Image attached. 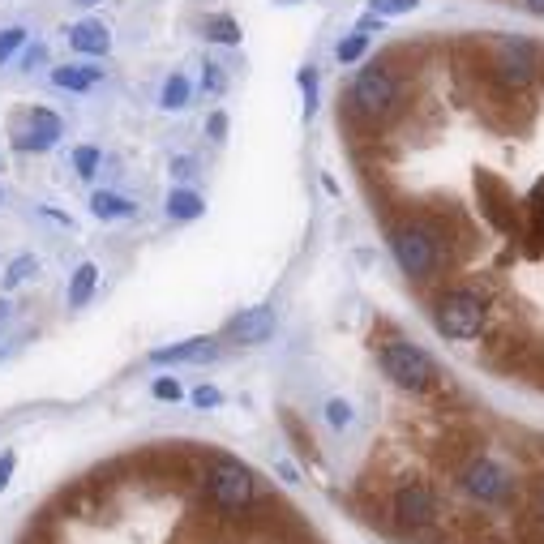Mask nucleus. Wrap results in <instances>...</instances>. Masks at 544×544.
<instances>
[{
    "label": "nucleus",
    "mask_w": 544,
    "mask_h": 544,
    "mask_svg": "<svg viewBox=\"0 0 544 544\" xmlns=\"http://www.w3.org/2000/svg\"><path fill=\"white\" fill-rule=\"evenodd\" d=\"M206 133H210V138H215V142L228 138V112H210V120H206Z\"/></svg>",
    "instance_id": "obj_34"
},
{
    "label": "nucleus",
    "mask_w": 544,
    "mask_h": 544,
    "mask_svg": "<svg viewBox=\"0 0 544 544\" xmlns=\"http://www.w3.org/2000/svg\"><path fill=\"white\" fill-rule=\"evenodd\" d=\"M202 506H210L223 519H249L253 497H258V485H253V472L245 463H236L228 455H215L202 472Z\"/></svg>",
    "instance_id": "obj_2"
},
{
    "label": "nucleus",
    "mask_w": 544,
    "mask_h": 544,
    "mask_svg": "<svg viewBox=\"0 0 544 544\" xmlns=\"http://www.w3.org/2000/svg\"><path fill=\"white\" fill-rule=\"evenodd\" d=\"M446 249H450V236L437 215H412L390 228V253L403 266V275L416 283H429L442 270Z\"/></svg>",
    "instance_id": "obj_1"
},
{
    "label": "nucleus",
    "mask_w": 544,
    "mask_h": 544,
    "mask_svg": "<svg viewBox=\"0 0 544 544\" xmlns=\"http://www.w3.org/2000/svg\"><path fill=\"white\" fill-rule=\"evenodd\" d=\"M202 210H206V202L193 189H172L168 193V215L172 219H198Z\"/></svg>",
    "instance_id": "obj_20"
},
{
    "label": "nucleus",
    "mask_w": 544,
    "mask_h": 544,
    "mask_svg": "<svg viewBox=\"0 0 544 544\" xmlns=\"http://www.w3.org/2000/svg\"><path fill=\"white\" fill-rule=\"evenodd\" d=\"M206 39H215V43H240V26L236 18H228V13H219V18H206Z\"/></svg>",
    "instance_id": "obj_23"
},
{
    "label": "nucleus",
    "mask_w": 544,
    "mask_h": 544,
    "mask_svg": "<svg viewBox=\"0 0 544 544\" xmlns=\"http://www.w3.org/2000/svg\"><path fill=\"white\" fill-rule=\"evenodd\" d=\"M99 78H103V69H95V65H56L52 69V86L69 90V95H86V90H95Z\"/></svg>",
    "instance_id": "obj_16"
},
{
    "label": "nucleus",
    "mask_w": 544,
    "mask_h": 544,
    "mask_svg": "<svg viewBox=\"0 0 544 544\" xmlns=\"http://www.w3.org/2000/svg\"><path fill=\"white\" fill-rule=\"evenodd\" d=\"M540 65H544V48L523 35H497L493 39V56H489V78L510 90V95H527L540 82Z\"/></svg>",
    "instance_id": "obj_4"
},
{
    "label": "nucleus",
    "mask_w": 544,
    "mask_h": 544,
    "mask_svg": "<svg viewBox=\"0 0 544 544\" xmlns=\"http://www.w3.org/2000/svg\"><path fill=\"white\" fill-rule=\"evenodd\" d=\"M99 163H103V155H99L95 146H78V150H73V168H78V176H82V180H95Z\"/></svg>",
    "instance_id": "obj_24"
},
{
    "label": "nucleus",
    "mask_w": 544,
    "mask_h": 544,
    "mask_svg": "<svg viewBox=\"0 0 544 544\" xmlns=\"http://www.w3.org/2000/svg\"><path fill=\"white\" fill-rule=\"evenodd\" d=\"M219 403H223V395H219L215 386H198V390H193V407H202V412H206V407H219Z\"/></svg>",
    "instance_id": "obj_33"
},
{
    "label": "nucleus",
    "mask_w": 544,
    "mask_h": 544,
    "mask_svg": "<svg viewBox=\"0 0 544 544\" xmlns=\"http://www.w3.org/2000/svg\"><path fill=\"white\" fill-rule=\"evenodd\" d=\"M326 420H330L335 429H347V425H352V403L330 399V403H326Z\"/></svg>",
    "instance_id": "obj_30"
},
{
    "label": "nucleus",
    "mask_w": 544,
    "mask_h": 544,
    "mask_svg": "<svg viewBox=\"0 0 544 544\" xmlns=\"http://www.w3.org/2000/svg\"><path fill=\"white\" fill-rule=\"evenodd\" d=\"M365 52H369V35H360V30H356V35H347V39H339V48H335V56L343 60V65H352V60H360Z\"/></svg>",
    "instance_id": "obj_25"
},
{
    "label": "nucleus",
    "mask_w": 544,
    "mask_h": 544,
    "mask_svg": "<svg viewBox=\"0 0 544 544\" xmlns=\"http://www.w3.org/2000/svg\"><path fill=\"white\" fill-rule=\"evenodd\" d=\"M485 317H489V300L476 287H450V292L433 300V326L446 339H476L485 330Z\"/></svg>",
    "instance_id": "obj_5"
},
{
    "label": "nucleus",
    "mask_w": 544,
    "mask_h": 544,
    "mask_svg": "<svg viewBox=\"0 0 544 544\" xmlns=\"http://www.w3.org/2000/svg\"><path fill=\"white\" fill-rule=\"evenodd\" d=\"M0 202H5V193H0Z\"/></svg>",
    "instance_id": "obj_41"
},
{
    "label": "nucleus",
    "mask_w": 544,
    "mask_h": 544,
    "mask_svg": "<svg viewBox=\"0 0 544 544\" xmlns=\"http://www.w3.org/2000/svg\"><path fill=\"white\" fill-rule=\"evenodd\" d=\"M95 283H99V266H95V262H82L78 270H73V279H69V309L90 305V296H95Z\"/></svg>",
    "instance_id": "obj_18"
},
{
    "label": "nucleus",
    "mask_w": 544,
    "mask_h": 544,
    "mask_svg": "<svg viewBox=\"0 0 544 544\" xmlns=\"http://www.w3.org/2000/svg\"><path fill=\"white\" fill-rule=\"evenodd\" d=\"M476 198H480V215L489 219L493 232L502 236H523V210L515 202V193H510V185L502 176L493 172H476Z\"/></svg>",
    "instance_id": "obj_8"
},
{
    "label": "nucleus",
    "mask_w": 544,
    "mask_h": 544,
    "mask_svg": "<svg viewBox=\"0 0 544 544\" xmlns=\"http://www.w3.org/2000/svg\"><path fill=\"white\" fill-rule=\"evenodd\" d=\"M150 395H155V399H163V403H176L180 395H185V390H180V382H176V377H159V382L150 386Z\"/></svg>",
    "instance_id": "obj_31"
},
{
    "label": "nucleus",
    "mask_w": 544,
    "mask_h": 544,
    "mask_svg": "<svg viewBox=\"0 0 544 544\" xmlns=\"http://www.w3.org/2000/svg\"><path fill=\"white\" fill-rule=\"evenodd\" d=\"M172 176H193V159H185V155L172 159Z\"/></svg>",
    "instance_id": "obj_36"
},
{
    "label": "nucleus",
    "mask_w": 544,
    "mask_h": 544,
    "mask_svg": "<svg viewBox=\"0 0 544 544\" xmlns=\"http://www.w3.org/2000/svg\"><path fill=\"white\" fill-rule=\"evenodd\" d=\"M159 108H163V112H185V108H189V78H185V73H172V78L163 82Z\"/></svg>",
    "instance_id": "obj_19"
},
{
    "label": "nucleus",
    "mask_w": 544,
    "mask_h": 544,
    "mask_svg": "<svg viewBox=\"0 0 544 544\" xmlns=\"http://www.w3.org/2000/svg\"><path fill=\"white\" fill-rule=\"evenodd\" d=\"M390 515H395V527H403V532H429L442 519V502H437V493L425 480H407L390 497Z\"/></svg>",
    "instance_id": "obj_9"
},
{
    "label": "nucleus",
    "mask_w": 544,
    "mask_h": 544,
    "mask_svg": "<svg viewBox=\"0 0 544 544\" xmlns=\"http://www.w3.org/2000/svg\"><path fill=\"white\" fill-rule=\"evenodd\" d=\"M283 5H296V0H283Z\"/></svg>",
    "instance_id": "obj_40"
},
{
    "label": "nucleus",
    "mask_w": 544,
    "mask_h": 544,
    "mask_svg": "<svg viewBox=\"0 0 544 544\" xmlns=\"http://www.w3.org/2000/svg\"><path fill=\"white\" fill-rule=\"evenodd\" d=\"M459 485H463L467 497H476L480 506H493V510L519 506V485H515V476H510L493 455H485V450H480L476 459L463 463Z\"/></svg>",
    "instance_id": "obj_6"
},
{
    "label": "nucleus",
    "mask_w": 544,
    "mask_h": 544,
    "mask_svg": "<svg viewBox=\"0 0 544 544\" xmlns=\"http://www.w3.org/2000/svg\"><path fill=\"white\" fill-rule=\"evenodd\" d=\"M5 317H9V300L0 296V322H5Z\"/></svg>",
    "instance_id": "obj_38"
},
{
    "label": "nucleus",
    "mask_w": 544,
    "mask_h": 544,
    "mask_svg": "<svg viewBox=\"0 0 544 544\" xmlns=\"http://www.w3.org/2000/svg\"><path fill=\"white\" fill-rule=\"evenodd\" d=\"M26 43H30L26 26H5V30H0V65H9V60L26 48Z\"/></svg>",
    "instance_id": "obj_21"
},
{
    "label": "nucleus",
    "mask_w": 544,
    "mask_h": 544,
    "mask_svg": "<svg viewBox=\"0 0 544 544\" xmlns=\"http://www.w3.org/2000/svg\"><path fill=\"white\" fill-rule=\"evenodd\" d=\"M519 540L523 544H544V476L532 480L523 502V519H519Z\"/></svg>",
    "instance_id": "obj_14"
},
{
    "label": "nucleus",
    "mask_w": 544,
    "mask_h": 544,
    "mask_svg": "<svg viewBox=\"0 0 544 544\" xmlns=\"http://www.w3.org/2000/svg\"><path fill=\"white\" fill-rule=\"evenodd\" d=\"M382 369L399 390H412V395H425L437 386V365L425 347L407 343V339H390L382 343Z\"/></svg>",
    "instance_id": "obj_7"
},
{
    "label": "nucleus",
    "mask_w": 544,
    "mask_h": 544,
    "mask_svg": "<svg viewBox=\"0 0 544 544\" xmlns=\"http://www.w3.org/2000/svg\"><path fill=\"white\" fill-rule=\"evenodd\" d=\"M275 309L270 305H258V309H245L232 322V339L240 343V347H258V343H266L270 335H275Z\"/></svg>",
    "instance_id": "obj_12"
},
{
    "label": "nucleus",
    "mask_w": 544,
    "mask_h": 544,
    "mask_svg": "<svg viewBox=\"0 0 544 544\" xmlns=\"http://www.w3.org/2000/svg\"><path fill=\"white\" fill-rule=\"evenodd\" d=\"M283 429L292 433V442H296V450H300V455H313V442H309V433L300 429V420H296L292 412H283Z\"/></svg>",
    "instance_id": "obj_29"
},
{
    "label": "nucleus",
    "mask_w": 544,
    "mask_h": 544,
    "mask_svg": "<svg viewBox=\"0 0 544 544\" xmlns=\"http://www.w3.org/2000/svg\"><path fill=\"white\" fill-rule=\"evenodd\" d=\"M48 60V43H26V52H22V69H35V65H43Z\"/></svg>",
    "instance_id": "obj_32"
},
{
    "label": "nucleus",
    "mask_w": 544,
    "mask_h": 544,
    "mask_svg": "<svg viewBox=\"0 0 544 544\" xmlns=\"http://www.w3.org/2000/svg\"><path fill=\"white\" fill-rule=\"evenodd\" d=\"M133 210H138V202H129V198H120V193H108V189H99V193H90V215L95 219H129Z\"/></svg>",
    "instance_id": "obj_17"
},
{
    "label": "nucleus",
    "mask_w": 544,
    "mask_h": 544,
    "mask_svg": "<svg viewBox=\"0 0 544 544\" xmlns=\"http://www.w3.org/2000/svg\"><path fill=\"white\" fill-rule=\"evenodd\" d=\"M420 0H369V13L377 18H403V13H412Z\"/></svg>",
    "instance_id": "obj_26"
},
{
    "label": "nucleus",
    "mask_w": 544,
    "mask_h": 544,
    "mask_svg": "<svg viewBox=\"0 0 544 544\" xmlns=\"http://www.w3.org/2000/svg\"><path fill=\"white\" fill-rule=\"evenodd\" d=\"M13 467H18V455H13V450H5V455H0V489H5L9 480H13Z\"/></svg>",
    "instance_id": "obj_35"
},
{
    "label": "nucleus",
    "mask_w": 544,
    "mask_h": 544,
    "mask_svg": "<svg viewBox=\"0 0 544 544\" xmlns=\"http://www.w3.org/2000/svg\"><path fill=\"white\" fill-rule=\"evenodd\" d=\"M300 90H305V116L317 112V69H300Z\"/></svg>",
    "instance_id": "obj_28"
},
{
    "label": "nucleus",
    "mask_w": 544,
    "mask_h": 544,
    "mask_svg": "<svg viewBox=\"0 0 544 544\" xmlns=\"http://www.w3.org/2000/svg\"><path fill=\"white\" fill-rule=\"evenodd\" d=\"M219 343L215 339H185L172 347H155L150 352V365H202V360H215Z\"/></svg>",
    "instance_id": "obj_11"
},
{
    "label": "nucleus",
    "mask_w": 544,
    "mask_h": 544,
    "mask_svg": "<svg viewBox=\"0 0 544 544\" xmlns=\"http://www.w3.org/2000/svg\"><path fill=\"white\" fill-rule=\"evenodd\" d=\"M60 138H65V120H60L52 108H30L26 112V125L13 133V146L18 150H52Z\"/></svg>",
    "instance_id": "obj_10"
},
{
    "label": "nucleus",
    "mask_w": 544,
    "mask_h": 544,
    "mask_svg": "<svg viewBox=\"0 0 544 544\" xmlns=\"http://www.w3.org/2000/svg\"><path fill=\"white\" fill-rule=\"evenodd\" d=\"M30 275H39V258H35V253H18V258L9 262V270H5V287H22Z\"/></svg>",
    "instance_id": "obj_22"
},
{
    "label": "nucleus",
    "mask_w": 544,
    "mask_h": 544,
    "mask_svg": "<svg viewBox=\"0 0 544 544\" xmlns=\"http://www.w3.org/2000/svg\"><path fill=\"white\" fill-rule=\"evenodd\" d=\"M523 5H527V9H532V13H536V18H544V0H523Z\"/></svg>",
    "instance_id": "obj_37"
},
{
    "label": "nucleus",
    "mask_w": 544,
    "mask_h": 544,
    "mask_svg": "<svg viewBox=\"0 0 544 544\" xmlns=\"http://www.w3.org/2000/svg\"><path fill=\"white\" fill-rule=\"evenodd\" d=\"M78 5H103V0H78Z\"/></svg>",
    "instance_id": "obj_39"
},
{
    "label": "nucleus",
    "mask_w": 544,
    "mask_h": 544,
    "mask_svg": "<svg viewBox=\"0 0 544 544\" xmlns=\"http://www.w3.org/2000/svg\"><path fill=\"white\" fill-rule=\"evenodd\" d=\"M347 108H352L365 125H386V120H395L399 108H403V90H399V78L390 73L382 60H369L365 69L356 73L352 82V95H347Z\"/></svg>",
    "instance_id": "obj_3"
},
{
    "label": "nucleus",
    "mask_w": 544,
    "mask_h": 544,
    "mask_svg": "<svg viewBox=\"0 0 544 544\" xmlns=\"http://www.w3.org/2000/svg\"><path fill=\"white\" fill-rule=\"evenodd\" d=\"M519 206H523V236L519 240H527L532 253H544V176L536 180L532 193H527Z\"/></svg>",
    "instance_id": "obj_13"
},
{
    "label": "nucleus",
    "mask_w": 544,
    "mask_h": 544,
    "mask_svg": "<svg viewBox=\"0 0 544 544\" xmlns=\"http://www.w3.org/2000/svg\"><path fill=\"white\" fill-rule=\"evenodd\" d=\"M69 48L82 52V56H108L112 52V30L95 18H86L78 26H69Z\"/></svg>",
    "instance_id": "obj_15"
},
{
    "label": "nucleus",
    "mask_w": 544,
    "mask_h": 544,
    "mask_svg": "<svg viewBox=\"0 0 544 544\" xmlns=\"http://www.w3.org/2000/svg\"><path fill=\"white\" fill-rule=\"evenodd\" d=\"M202 90L206 95H223V90H228V73H223V65H215V60H206V69H202Z\"/></svg>",
    "instance_id": "obj_27"
}]
</instances>
